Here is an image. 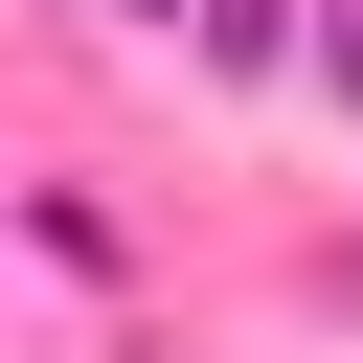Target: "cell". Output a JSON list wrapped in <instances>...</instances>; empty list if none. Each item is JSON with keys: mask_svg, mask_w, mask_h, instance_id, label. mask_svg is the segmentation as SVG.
Returning a JSON list of instances; mask_svg holds the SVG:
<instances>
[{"mask_svg": "<svg viewBox=\"0 0 363 363\" xmlns=\"http://www.w3.org/2000/svg\"><path fill=\"white\" fill-rule=\"evenodd\" d=\"M318 68H340V91H363V0H340V23H318Z\"/></svg>", "mask_w": 363, "mask_h": 363, "instance_id": "6da1fadb", "label": "cell"}]
</instances>
